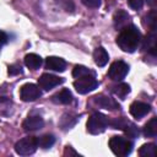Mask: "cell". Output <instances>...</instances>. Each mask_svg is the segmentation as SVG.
<instances>
[{
	"label": "cell",
	"instance_id": "cell-13",
	"mask_svg": "<svg viewBox=\"0 0 157 157\" xmlns=\"http://www.w3.org/2000/svg\"><path fill=\"white\" fill-rule=\"evenodd\" d=\"M45 67L53 71L63 72L66 69V63L64 59L58 58V56H48L45 60Z\"/></svg>",
	"mask_w": 157,
	"mask_h": 157
},
{
	"label": "cell",
	"instance_id": "cell-1",
	"mask_svg": "<svg viewBox=\"0 0 157 157\" xmlns=\"http://www.w3.org/2000/svg\"><path fill=\"white\" fill-rule=\"evenodd\" d=\"M141 43V33L134 26L129 25L121 29L120 34L117 37V44L123 52L134 53Z\"/></svg>",
	"mask_w": 157,
	"mask_h": 157
},
{
	"label": "cell",
	"instance_id": "cell-12",
	"mask_svg": "<svg viewBox=\"0 0 157 157\" xmlns=\"http://www.w3.org/2000/svg\"><path fill=\"white\" fill-rule=\"evenodd\" d=\"M93 102H94L97 105H99V107H102V108H104V109H109V110H114V109H118V108H119V104H118L113 98L107 97V96H104V94L94 96V97H93Z\"/></svg>",
	"mask_w": 157,
	"mask_h": 157
},
{
	"label": "cell",
	"instance_id": "cell-9",
	"mask_svg": "<svg viewBox=\"0 0 157 157\" xmlns=\"http://www.w3.org/2000/svg\"><path fill=\"white\" fill-rule=\"evenodd\" d=\"M150 110H151L150 104L144 103V102H134V103H131L130 109H129L130 114H131L135 119H141V118H144L147 113H150Z\"/></svg>",
	"mask_w": 157,
	"mask_h": 157
},
{
	"label": "cell",
	"instance_id": "cell-6",
	"mask_svg": "<svg viewBox=\"0 0 157 157\" xmlns=\"http://www.w3.org/2000/svg\"><path fill=\"white\" fill-rule=\"evenodd\" d=\"M128 72H129V65L121 60H118L110 65L108 70V76L113 81H121L126 76Z\"/></svg>",
	"mask_w": 157,
	"mask_h": 157
},
{
	"label": "cell",
	"instance_id": "cell-28",
	"mask_svg": "<svg viewBox=\"0 0 157 157\" xmlns=\"http://www.w3.org/2000/svg\"><path fill=\"white\" fill-rule=\"evenodd\" d=\"M21 72H22V70H21L20 65H11V66H9V74L10 75H18Z\"/></svg>",
	"mask_w": 157,
	"mask_h": 157
},
{
	"label": "cell",
	"instance_id": "cell-14",
	"mask_svg": "<svg viewBox=\"0 0 157 157\" xmlns=\"http://www.w3.org/2000/svg\"><path fill=\"white\" fill-rule=\"evenodd\" d=\"M52 99H53V102L59 103V104H69L72 101V93L67 88H63L61 91L55 93L52 97Z\"/></svg>",
	"mask_w": 157,
	"mask_h": 157
},
{
	"label": "cell",
	"instance_id": "cell-7",
	"mask_svg": "<svg viewBox=\"0 0 157 157\" xmlns=\"http://www.w3.org/2000/svg\"><path fill=\"white\" fill-rule=\"evenodd\" d=\"M42 92L39 90V86L34 83H25L20 88V98L23 102H33L40 97Z\"/></svg>",
	"mask_w": 157,
	"mask_h": 157
},
{
	"label": "cell",
	"instance_id": "cell-21",
	"mask_svg": "<svg viewBox=\"0 0 157 157\" xmlns=\"http://www.w3.org/2000/svg\"><path fill=\"white\" fill-rule=\"evenodd\" d=\"M113 92H114L115 96H118L119 98L124 99L130 93V86L128 83H120V85L113 87Z\"/></svg>",
	"mask_w": 157,
	"mask_h": 157
},
{
	"label": "cell",
	"instance_id": "cell-18",
	"mask_svg": "<svg viewBox=\"0 0 157 157\" xmlns=\"http://www.w3.org/2000/svg\"><path fill=\"white\" fill-rule=\"evenodd\" d=\"M144 135L146 137H155L157 135V119H150L144 126Z\"/></svg>",
	"mask_w": 157,
	"mask_h": 157
},
{
	"label": "cell",
	"instance_id": "cell-10",
	"mask_svg": "<svg viewBox=\"0 0 157 157\" xmlns=\"http://www.w3.org/2000/svg\"><path fill=\"white\" fill-rule=\"evenodd\" d=\"M43 125H44V121L39 115H29L22 123V128L25 131H36L42 129Z\"/></svg>",
	"mask_w": 157,
	"mask_h": 157
},
{
	"label": "cell",
	"instance_id": "cell-15",
	"mask_svg": "<svg viewBox=\"0 0 157 157\" xmlns=\"http://www.w3.org/2000/svg\"><path fill=\"white\" fill-rule=\"evenodd\" d=\"M108 59H109V56H108V53L105 52L104 48L98 47V48L94 49V52H93V60H94L96 65L102 67V66H104L108 63Z\"/></svg>",
	"mask_w": 157,
	"mask_h": 157
},
{
	"label": "cell",
	"instance_id": "cell-8",
	"mask_svg": "<svg viewBox=\"0 0 157 157\" xmlns=\"http://www.w3.org/2000/svg\"><path fill=\"white\" fill-rule=\"evenodd\" d=\"M63 82H64V78L52 75V74H43L38 78V86H39V88H43L44 91H49Z\"/></svg>",
	"mask_w": 157,
	"mask_h": 157
},
{
	"label": "cell",
	"instance_id": "cell-22",
	"mask_svg": "<svg viewBox=\"0 0 157 157\" xmlns=\"http://www.w3.org/2000/svg\"><path fill=\"white\" fill-rule=\"evenodd\" d=\"M87 75H93V72L88 67H86L83 65H76L74 67V70H72V76L76 77V78L82 77V76H87Z\"/></svg>",
	"mask_w": 157,
	"mask_h": 157
},
{
	"label": "cell",
	"instance_id": "cell-11",
	"mask_svg": "<svg viewBox=\"0 0 157 157\" xmlns=\"http://www.w3.org/2000/svg\"><path fill=\"white\" fill-rule=\"evenodd\" d=\"M113 23H114L115 29L121 31L123 28H125L126 26H129V23H130V15L126 11H124V10H118L114 13Z\"/></svg>",
	"mask_w": 157,
	"mask_h": 157
},
{
	"label": "cell",
	"instance_id": "cell-4",
	"mask_svg": "<svg viewBox=\"0 0 157 157\" xmlns=\"http://www.w3.org/2000/svg\"><path fill=\"white\" fill-rule=\"evenodd\" d=\"M38 147V142H37V137L34 136H28V137H23L21 140H18L15 145V151L21 155V156H28L36 152Z\"/></svg>",
	"mask_w": 157,
	"mask_h": 157
},
{
	"label": "cell",
	"instance_id": "cell-30",
	"mask_svg": "<svg viewBox=\"0 0 157 157\" xmlns=\"http://www.w3.org/2000/svg\"><path fill=\"white\" fill-rule=\"evenodd\" d=\"M6 42H7V36H6L4 32L0 31V48H1Z\"/></svg>",
	"mask_w": 157,
	"mask_h": 157
},
{
	"label": "cell",
	"instance_id": "cell-26",
	"mask_svg": "<svg viewBox=\"0 0 157 157\" xmlns=\"http://www.w3.org/2000/svg\"><path fill=\"white\" fill-rule=\"evenodd\" d=\"M128 4L132 10H140L144 5V0H128Z\"/></svg>",
	"mask_w": 157,
	"mask_h": 157
},
{
	"label": "cell",
	"instance_id": "cell-16",
	"mask_svg": "<svg viewBox=\"0 0 157 157\" xmlns=\"http://www.w3.org/2000/svg\"><path fill=\"white\" fill-rule=\"evenodd\" d=\"M156 39H157V34H156V28L151 29V32L146 36L145 40H144V49L147 52H151L152 54H155L156 50Z\"/></svg>",
	"mask_w": 157,
	"mask_h": 157
},
{
	"label": "cell",
	"instance_id": "cell-17",
	"mask_svg": "<svg viewBox=\"0 0 157 157\" xmlns=\"http://www.w3.org/2000/svg\"><path fill=\"white\" fill-rule=\"evenodd\" d=\"M25 64L27 67H29L31 70H37L42 65V58L34 53H31V54H27L25 56Z\"/></svg>",
	"mask_w": 157,
	"mask_h": 157
},
{
	"label": "cell",
	"instance_id": "cell-2",
	"mask_svg": "<svg viewBox=\"0 0 157 157\" xmlns=\"http://www.w3.org/2000/svg\"><path fill=\"white\" fill-rule=\"evenodd\" d=\"M109 125V119L102 113H93L87 120V131L92 135L102 134Z\"/></svg>",
	"mask_w": 157,
	"mask_h": 157
},
{
	"label": "cell",
	"instance_id": "cell-25",
	"mask_svg": "<svg viewBox=\"0 0 157 157\" xmlns=\"http://www.w3.org/2000/svg\"><path fill=\"white\" fill-rule=\"evenodd\" d=\"M60 6L65 9V11H72L74 10V4L71 0H55Z\"/></svg>",
	"mask_w": 157,
	"mask_h": 157
},
{
	"label": "cell",
	"instance_id": "cell-23",
	"mask_svg": "<svg viewBox=\"0 0 157 157\" xmlns=\"http://www.w3.org/2000/svg\"><path fill=\"white\" fill-rule=\"evenodd\" d=\"M156 22H157V13H156V10H152L145 16L144 23L147 25L151 29H153V28H156Z\"/></svg>",
	"mask_w": 157,
	"mask_h": 157
},
{
	"label": "cell",
	"instance_id": "cell-31",
	"mask_svg": "<svg viewBox=\"0 0 157 157\" xmlns=\"http://www.w3.org/2000/svg\"><path fill=\"white\" fill-rule=\"evenodd\" d=\"M146 1H147V4H148L150 6H152V7L156 6V4H157V0H146Z\"/></svg>",
	"mask_w": 157,
	"mask_h": 157
},
{
	"label": "cell",
	"instance_id": "cell-20",
	"mask_svg": "<svg viewBox=\"0 0 157 157\" xmlns=\"http://www.w3.org/2000/svg\"><path fill=\"white\" fill-rule=\"evenodd\" d=\"M139 155L141 157H155L156 156V145L155 144H145L140 147Z\"/></svg>",
	"mask_w": 157,
	"mask_h": 157
},
{
	"label": "cell",
	"instance_id": "cell-27",
	"mask_svg": "<svg viewBox=\"0 0 157 157\" xmlns=\"http://www.w3.org/2000/svg\"><path fill=\"white\" fill-rule=\"evenodd\" d=\"M81 1L87 7H93V9L99 7L101 6V2H102V0H81Z\"/></svg>",
	"mask_w": 157,
	"mask_h": 157
},
{
	"label": "cell",
	"instance_id": "cell-19",
	"mask_svg": "<svg viewBox=\"0 0 157 157\" xmlns=\"http://www.w3.org/2000/svg\"><path fill=\"white\" fill-rule=\"evenodd\" d=\"M37 142H38V147H42V148L47 150V148H49V147H52L54 145L55 137L53 135L47 134V135H43L40 137H37Z\"/></svg>",
	"mask_w": 157,
	"mask_h": 157
},
{
	"label": "cell",
	"instance_id": "cell-5",
	"mask_svg": "<svg viewBox=\"0 0 157 157\" xmlns=\"http://www.w3.org/2000/svg\"><path fill=\"white\" fill-rule=\"evenodd\" d=\"M74 87L80 94H86L98 87V81L94 78L93 75H87V76L78 77L74 82Z\"/></svg>",
	"mask_w": 157,
	"mask_h": 157
},
{
	"label": "cell",
	"instance_id": "cell-3",
	"mask_svg": "<svg viewBox=\"0 0 157 157\" xmlns=\"http://www.w3.org/2000/svg\"><path fill=\"white\" fill-rule=\"evenodd\" d=\"M109 147L112 152L117 156H128L132 151V142L123 136H113L109 140Z\"/></svg>",
	"mask_w": 157,
	"mask_h": 157
},
{
	"label": "cell",
	"instance_id": "cell-29",
	"mask_svg": "<svg viewBox=\"0 0 157 157\" xmlns=\"http://www.w3.org/2000/svg\"><path fill=\"white\" fill-rule=\"evenodd\" d=\"M64 156H78V153L70 146H66L65 147V151H64Z\"/></svg>",
	"mask_w": 157,
	"mask_h": 157
},
{
	"label": "cell",
	"instance_id": "cell-24",
	"mask_svg": "<svg viewBox=\"0 0 157 157\" xmlns=\"http://www.w3.org/2000/svg\"><path fill=\"white\" fill-rule=\"evenodd\" d=\"M123 130L125 131V134H126L129 137L135 139V137L139 136V130H137V128H136L132 123H130V121L126 123V125H125V128H124Z\"/></svg>",
	"mask_w": 157,
	"mask_h": 157
}]
</instances>
